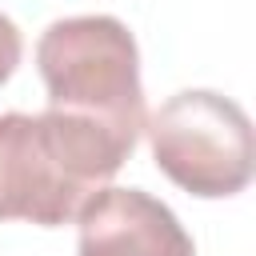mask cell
Instances as JSON below:
<instances>
[{"mask_svg": "<svg viewBox=\"0 0 256 256\" xmlns=\"http://www.w3.org/2000/svg\"><path fill=\"white\" fill-rule=\"evenodd\" d=\"M132 144L108 128L48 112L0 116V220H28L40 228L72 224L84 200L104 188Z\"/></svg>", "mask_w": 256, "mask_h": 256, "instance_id": "cell-1", "label": "cell"}, {"mask_svg": "<svg viewBox=\"0 0 256 256\" xmlns=\"http://www.w3.org/2000/svg\"><path fill=\"white\" fill-rule=\"evenodd\" d=\"M36 68L48 108L92 120L136 148L144 132L140 48L116 16H68L44 28Z\"/></svg>", "mask_w": 256, "mask_h": 256, "instance_id": "cell-2", "label": "cell"}, {"mask_svg": "<svg viewBox=\"0 0 256 256\" xmlns=\"http://www.w3.org/2000/svg\"><path fill=\"white\" fill-rule=\"evenodd\" d=\"M156 168L200 200H224L252 184L256 140L248 112L220 92L188 88L148 116Z\"/></svg>", "mask_w": 256, "mask_h": 256, "instance_id": "cell-3", "label": "cell"}, {"mask_svg": "<svg viewBox=\"0 0 256 256\" xmlns=\"http://www.w3.org/2000/svg\"><path fill=\"white\" fill-rule=\"evenodd\" d=\"M76 224V256H196L176 212L140 188H96Z\"/></svg>", "mask_w": 256, "mask_h": 256, "instance_id": "cell-4", "label": "cell"}, {"mask_svg": "<svg viewBox=\"0 0 256 256\" xmlns=\"http://www.w3.org/2000/svg\"><path fill=\"white\" fill-rule=\"evenodd\" d=\"M20 52H24V44H20V28L0 12V84H8V76L16 72Z\"/></svg>", "mask_w": 256, "mask_h": 256, "instance_id": "cell-5", "label": "cell"}]
</instances>
